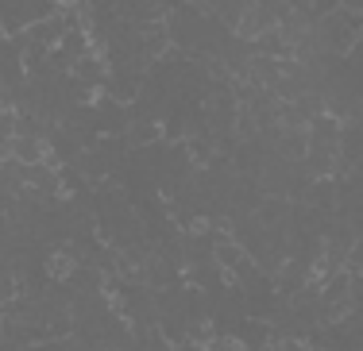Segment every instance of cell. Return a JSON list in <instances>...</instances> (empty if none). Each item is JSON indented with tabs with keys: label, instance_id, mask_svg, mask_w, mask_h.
<instances>
[{
	"label": "cell",
	"instance_id": "6da1fadb",
	"mask_svg": "<svg viewBox=\"0 0 363 351\" xmlns=\"http://www.w3.org/2000/svg\"><path fill=\"white\" fill-rule=\"evenodd\" d=\"M58 4H70V0H58Z\"/></svg>",
	"mask_w": 363,
	"mask_h": 351
}]
</instances>
